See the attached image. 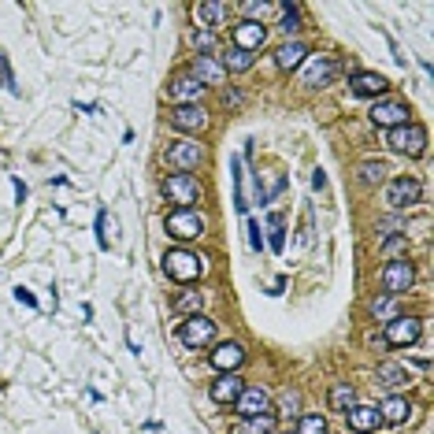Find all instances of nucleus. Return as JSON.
<instances>
[{
	"instance_id": "nucleus-6",
	"label": "nucleus",
	"mask_w": 434,
	"mask_h": 434,
	"mask_svg": "<svg viewBox=\"0 0 434 434\" xmlns=\"http://www.w3.org/2000/svg\"><path fill=\"white\" fill-rule=\"evenodd\" d=\"M164 160L171 164V167H178L182 175H190L193 167H201V160H204V149L197 141H190V138H175L164 149Z\"/></svg>"
},
{
	"instance_id": "nucleus-35",
	"label": "nucleus",
	"mask_w": 434,
	"mask_h": 434,
	"mask_svg": "<svg viewBox=\"0 0 434 434\" xmlns=\"http://www.w3.org/2000/svg\"><path fill=\"white\" fill-rule=\"evenodd\" d=\"M297 434H327V419L320 412H305L297 423Z\"/></svg>"
},
{
	"instance_id": "nucleus-14",
	"label": "nucleus",
	"mask_w": 434,
	"mask_h": 434,
	"mask_svg": "<svg viewBox=\"0 0 434 434\" xmlns=\"http://www.w3.org/2000/svg\"><path fill=\"white\" fill-rule=\"evenodd\" d=\"M338 71H341V63L334 56H315L305 67V86L308 89H323V86H331L338 78Z\"/></svg>"
},
{
	"instance_id": "nucleus-16",
	"label": "nucleus",
	"mask_w": 434,
	"mask_h": 434,
	"mask_svg": "<svg viewBox=\"0 0 434 434\" xmlns=\"http://www.w3.org/2000/svg\"><path fill=\"white\" fill-rule=\"evenodd\" d=\"M349 89H353V97H375V100H383L390 82L379 71H357V74L349 78Z\"/></svg>"
},
{
	"instance_id": "nucleus-8",
	"label": "nucleus",
	"mask_w": 434,
	"mask_h": 434,
	"mask_svg": "<svg viewBox=\"0 0 434 434\" xmlns=\"http://www.w3.org/2000/svg\"><path fill=\"white\" fill-rule=\"evenodd\" d=\"M212 338H216V320H208V315H190L186 323H178V341L186 349H201Z\"/></svg>"
},
{
	"instance_id": "nucleus-28",
	"label": "nucleus",
	"mask_w": 434,
	"mask_h": 434,
	"mask_svg": "<svg viewBox=\"0 0 434 434\" xmlns=\"http://www.w3.org/2000/svg\"><path fill=\"white\" fill-rule=\"evenodd\" d=\"M238 8L249 15V22H264L268 15H275V11H282V4H271V0H242Z\"/></svg>"
},
{
	"instance_id": "nucleus-46",
	"label": "nucleus",
	"mask_w": 434,
	"mask_h": 434,
	"mask_svg": "<svg viewBox=\"0 0 434 434\" xmlns=\"http://www.w3.org/2000/svg\"><path fill=\"white\" fill-rule=\"evenodd\" d=\"M412 364H416V367H419V371H427V367H430V357H416V360H412Z\"/></svg>"
},
{
	"instance_id": "nucleus-44",
	"label": "nucleus",
	"mask_w": 434,
	"mask_h": 434,
	"mask_svg": "<svg viewBox=\"0 0 434 434\" xmlns=\"http://www.w3.org/2000/svg\"><path fill=\"white\" fill-rule=\"evenodd\" d=\"M11 186H15V201L22 204V201H26V182H22V178H15V175H11Z\"/></svg>"
},
{
	"instance_id": "nucleus-24",
	"label": "nucleus",
	"mask_w": 434,
	"mask_h": 434,
	"mask_svg": "<svg viewBox=\"0 0 434 434\" xmlns=\"http://www.w3.org/2000/svg\"><path fill=\"white\" fill-rule=\"evenodd\" d=\"M230 178H234V208L238 216L249 212V197H245V167H242V156H230Z\"/></svg>"
},
{
	"instance_id": "nucleus-21",
	"label": "nucleus",
	"mask_w": 434,
	"mask_h": 434,
	"mask_svg": "<svg viewBox=\"0 0 434 434\" xmlns=\"http://www.w3.org/2000/svg\"><path fill=\"white\" fill-rule=\"evenodd\" d=\"M201 86H219L223 78H227V71L216 63V56H193V71H190Z\"/></svg>"
},
{
	"instance_id": "nucleus-43",
	"label": "nucleus",
	"mask_w": 434,
	"mask_h": 434,
	"mask_svg": "<svg viewBox=\"0 0 434 434\" xmlns=\"http://www.w3.org/2000/svg\"><path fill=\"white\" fill-rule=\"evenodd\" d=\"M282 190H286V178H282V175H279V178H275V182H271V190H264V204H268V201H271V197H279V193H282Z\"/></svg>"
},
{
	"instance_id": "nucleus-9",
	"label": "nucleus",
	"mask_w": 434,
	"mask_h": 434,
	"mask_svg": "<svg viewBox=\"0 0 434 434\" xmlns=\"http://www.w3.org/2000/svg\"><path fill=\"white\" fill-rule=\"evenodd\" d=\"M409 115H412V112H409V104H405V100L383 97V100H375V108H371V123H375V126H383V130H393V126L412 123Z\"/></svg>"
},
{
	"instance_id": "nucleus-25",
	"label": "nucleus",
	"mask_w": 434,
	"mask_h": 434,
	"mask_svg": "<svg viewBox=\"0 0 434 434\" xmlns=\"http://www.w3.org/2000/svg\"><path fill=\"white\" fill-rule=\"evenodd\" d=\"M375 379H379L383 386H390V390H401V386L412 383V379H409V367H401V364H379Z\"/></svg>"
},
{
	"instance_id": "nucleus-3",
	"label": "nucleus",
	"mask_w": 434,
	"mask_h": 434,
	"mask_svg": "<svg viewBox=\"0 0 434 434\" xmlns=\"http://www.w3.org/2000/svg\"><path fill=\"white\" fill-rule=\"evenodd\" d=\"M379 282H383V289L390 297H397V294H409L412 282H416V268H412V260H386V268L379 271Z\"/></svg>"
},
{
	"instance_id": "nucleus-41",
	"label": "nucleus",
	"mask_w": 434,
	"mask_h": 434,
	"mask_svg": "<svg viewBox=\"0 0 434 434\" xmlns=\"http://www.w3.org/2000/svg\"><path fill=\"white\" fill-rule=\"evenodd\" d=\"M401 249H409V238H405V234H397V238H390L386 245H383V253L390 256V260H397V253Z\"/></svg>"
},
{
	"instance_id": "nucleus-19",
	"label": "nucleus",
	"mask_w": 434,
	"mask_h": 434,
	"mask_svg": "<svg viewBox=\"0 0 434 434\" xmlns=\"http://www.w3.org/2000/svg\"><path fill=\"white\" fill-rule=\"evenodd\" d=\"M227 15H230V8L223 4V0H204V4H193V19L201 22L208 34H212L216 26L227 22Z\"/></svg>"
},
{
	"instance_id": "nucleus-42",
	"label": "nucleus",
	"mask_w": 434,
	"mask_h": 434,
	"mask_svg": "<svg viewBox=\"0 0 434 434\" xmlns=\"http://www.w3.org/2000/svg\"><path fill=\"white\" fill-rule=\"evenodd\" d=\"M15 301L26 305V308H41V305H37V294H34V289H26V286H15Z\"/></svg>"
},
{
	"instance_id": "nucleus-38",
	"label": "nucleus",
	"mask_w": 434,
	"mask_h": 434,
	"mask_svg": "<svg viewBox=\"0 0 434 434\" xmlns=\"http://www.w3.org/2000/svg\"><path fill=\"white\" fill-rule=\"evenodd\" d=\"M93 234H97V249H112V242H108V212H97V223H93Z\"/></svg>"
},
{
	"instance_id": "nucleus-1",
	"label": "nucleus",
	"mask_w": 434,
	"mask_h": 434,
	"mask_svg": "<svg viewBox=\"0 0 434 434\" xmlns=\"http://www.w3.org/2000/svg\"><path fill=\"white\" fill-rule=\"evenodd\" d=\"M164 275L171 282H197L204 275V260L190 249H167L164 253Z\"/></svg>"
},
{
	"instance_id": "nucleus-12",
	"label": "nucleus",
	"mask_w": 434,
	"mask_h": 434,
	"mask_svg": "<svg viewBox=\"0 0 434 434\" xmlns=\"http://www.w3.org/2000/svg\"><path fill=\"white\" fill-rule=\"evenodd\" d=\"M230 41H234V48H242V52H256V48H264V41H268V26L242 19L230 30Z\"/></svg>"
},
{
	"instance_id": "nucleus-20",
	"label": "nucleus",
	"mask_w": 434,
	"mask_h": 434,
	"mask_svg": "<svg viewBox=\"0 0 434 434\" xmlns=\"http://www.w3.org/2000/svg\"><path fill=\"white\" fill-rule=\"evenodd\" d=\"M346 416V423L357 430V434H371L383 419H379V409H371V405H353L349 412H341Z\"/></svg>"
},
{
	"instance_id": "nucleus-37",
	"label": "nucleus",
	"mask_w": 434,
	"mask_h": 434,
	"mask_svg": "<svg viewBox=\"0 0 434 434\" xmlns=\"http://www.w3.org/2000/svg\"><path fill=\"white\" fill-rule=\"evenodd\" d=\"M279 412H286V416L301 412V393H297V390H282V393H279Z\"/></svg>"
},
{
	"instance_id": "nucleus-2",
	"label": "nucleus",
	"mask_w": 434,
	"mask_h": 434,
	"mask_svg": "<svg viewBox=\"0 0 434 434\" xmlns=\"http://www.w3.org/2000/svg\"><path fill=\"white\" fill-rule=\"evenodd\" d=\"M164 230L175 242H197L204 234V216L197 208H171L164 216Z\"/></svg>"
},
{
	"instance_id": "nucleus-39",
	"label": "nucleus",
	"mask_w": 434,
	"mask_h": 434,
	"mask_svg": "<svg viewBox=\"0 0 434 434\" xmlns=\"http://www.w3.org/2000/svg\"><path fill=\"white\" fill-rule=\"evenodd\" d=\"M245 230H249V249H256V253H264V230H260L256 219H245Z\"/></svg>"
},
{
	"instance_id": "nucleus-7",
	"label": "nucleus",
	"mask_w": 434,
	"mask_h": 434,
	"mask_svg": "<svg viewBox=\"0 0 434 434\" xmlns=\"http://www.w3.org/2000/svg\"><path fill=\"white\" fill-rule=\"evenodd\" d=\"M419 197H423V186H419V178L401 175V178H393L390 186H386V208H393V212H405V208L419 204Z\"/></svg>"
},
{
	"instance_id": "nucleus-34",
	"label": "nucleus",
	"mask_w": 434,
	"mask_h": 434,
	"mask_svg": "<svg viewBox=\"0 0 434 434\" xmlns=\"http://www.w3.org/2000/svg\"><path fill=\"white\" fill-rule=\"evenodd\" d=\"M275 416L271 412H264V416H253V419H245L242 423V434H275Z\"/></svg>"
},
{
	"instance_id": "nucleus-11",
	"label": "nucleus",
	"mask_w": 434,
	"mask_h": 434,
	"mask_svg": "<svg viewBox=\"0 0 434 434\" xmlns=\"http://www.w3.org/2000/svg\"><path fill=\"white\" fill-rule=\"evenodd\" d=\"M234 412H238L242 419H253V416L271 412V393L264 386H245L238 393V401H234Z\"/></svg>"
},
{
	"instance_id": "nucleus-32",
	"label": "nucleus",
	"mask_w": 434,
	"mask_h": 434,
	"mask_svg": "<svg viewBox=\"0 0 434 434\" xmlns=\"http://www.w3.org/2000/svg\"><path fill=\"white\" fill-rule=\"evenodd\" d=\"M357 175H360L364 186H379V182L386 178V164H383V160H364V164L357 167Z\"/></svg>"
},
{
	"instance_id": "nucleus-30",
	"label": "nucleus",
	"mask_w": 434,
	"mask_h": 434,
	"mask_svg": "<svg viewBox=\"0 0 434 434\" xmlns=\"http://www.w3.org/2000/svg\"><path fill=\"white\" fill-rule=\"evenodd\" d=\"M223 71H230V74H245L249 67H253V52H242V48H230L227 56H223L219 63Z\"/></svg>"
},
{
	"instance_id": "nucleus-13",
	"label": "nucleus",
	"mask_w": 434,
	"mask_h": 434,
	"mask_svg": "<svg viewBox=\"0 0 434 434\" xmlns=\"http://www.w3.org/2000/svg\"><path fill=\"white\" fill-rule=\"evenodd\" d=\"M171 126L182 130V134H201L208 126V112L201 104H178V108L171 112Z\"/></svg>"
},
{
	"instance_id": "nucleus-45",
	"label": "nucleus",
	"mask_w": 434,
	"mask_h": 434,
	"mask_svg": "<svg viewBox=\"0 0 434 434\" xmlns=\"http://www.w3.org/2000/svg\"><path fill=\"white\" fill-rule=\"evenodd\" d=\"M312 190H327V175H323V171H312Z\"/></svg>"
},
{
	"instance_id": "nucleus-18",
	"label": "nucleus",
	"mask_w": 434,
	"mask_h": 434,
	"mask_svg": "<svg viewBox=\"0 0 434 434\" xmlns=\"http://www.w3.org/2000/svg\"><path fill=\"white\" fill-rule=\"evenodd\" d=\"M245 390V379L238 371H227V375H219L212 386H208V393H212V401L216 405H234L238 401V393Z\"/></svg>"
},
{
	"instance_id": "nucleus-29",
	"label": "nucleus",
	"mask_w": 434,
	"mask_h": 434,
	"mask_svg": "<svg viewBox=\"0 0 434 434\" xmlns=\"http://www.w3.org/2000/svg\"><path fill=\"white\" fill-rule=\"evenodd\" d=\"M353 405H357V390H353L349 383H334L331 386V409L334 412H349Z\"/></svg>"
},
{
	"instance_id": "nucleus-17",
	"label": "nucleus",
	"mask_w": 434,
	"mask_h": 434,
	"mask_svg": "<svg viewBox=\"0 0 434 434\" xmlns=\"http://www.w3.org/2000/svg\"><path fill=\"white\" fill-rule=\"evenodd\" d=\"M201 93H204V86L197 82L193 74H175L167 86V97L175 100V108L178 104H201Z\"/></svg>"
},
{
	"instance_id": "nucleus-27",
	"label": "nucleus",
	"mask_w": 434,
	"mask_h": 434,
	"mask_svg": "<svg viewBox=\"0 0 434 434\" xmlns=\"http://www.w3.org/2000/svg\"><path fill=\"white\" fill-rule=\"evenodd\" d=\"M204 294H197V289H186V294L175 297V312H182L190 320V315H204Z\"/></svg>"
},
{
	"instance_id": "nucleus-23",
	"label": "nucleus",
	"mask_w": 434,
	"mask_h": 434,
	"mask_svg": "<svg viewBox=\"0 0 434 434\" xmlns=\"http://www.w3.org/2000/svg\"><path fill=\"white\" fill-rule=\"evenodd\" d=\"M409 412H412V405L405 397H386L383 405H379V419L390 423V427H401L405 419H409Z\"/></svg>"
},
{
	"instance_id": "nucleus-4",
	"label": "nucleus",
	"mask_w": 434,
	"mask_h": 434,
	"mask_svg": "<svg viewBox=\"0 0 434 434\" xmlns=\"http://www.w3.org/2000/svg\"><path fill=\"white\" fill-rule=\"evenodd\" d=\"M164 197L175 208H193L197 201H201V182H197L193 175H167L164 178Z\"/></svg>"
},
{
	"instance_id": "nucleus-40",
	"label": "nucleus",
	"mask_w": 434,
	"mask_h": 434,
	"mask_svg": "<svg viewBox=\"0 0 434 434\" xmlns=\"http://www.w3.org/2000/svg\"><path fill=\"white\" fill-rule=\"evenodd\" d=\"M193 45H197V56H212V52H216V34H208V30H197Z\"/></svg>"
},
{
	"instance_id": "nucleus-36",
	"label": "nucleus",
	"mask_w": 434,
	"mask_h": 434,
	"mask_svg": "<svg viewBox=\"0 0 434 434\" xmlns=\"http://www.w3.org/2000/svg\"><path fill=\"white\" fill-rule=\"evenodd\" d=\"M0 89H8V93H22L19 89V82H15V71H11V63H8V56L0 52Z\"/></svg>"
},
{
	"instance_id": "nucleus-26",
	"label": "nucleus",
	"mask_w": 434,
	"mask_h": 434,
	"mask_svg": "<svg viewBox=\"0 0 434 434\" xmlns=\"http://www.w3.org/2000/svg\"><path fill=\"white\" fill-rule=\"evenodd\" d=\"M264 245L271 249V253H286V219L279 212L268 216V238H264Z\"/></svg>"
},
{
	"instance_id": "nucleus-33",
	"label": "nucleus",
	"mask_w": 434,
	"mask_h": 434,
	"mask_svg": "<svg viewBox=\"0 0 434 434\" xmlns=\"http://www.w3.org/2000/svg\"><path fill=\"white\" fill-rule=\"evenodd\" d=\"M279 15H282V19H279V30H282V34H297V30H301V4L286 0Z\"/></svg>"
},
{
	"instance_id": "nucleus-31",
	"label": "nucleus",
	"mask_w": 434,
	"mask_h": 434,
	"mask_svg": "<svg viewBox=\"0 0 434 434\" xmlns=\"http://www.w3.org/2000/svg\"><path fill=\"white\" fill-rule=\"evenodd\" d=\"M371 315L379 323H390V320H397V297H390V294H379L371 301Z\"/></svg>"
},
{
	"instance_id": "nucleus-22",
	"label": "nucleus",
	"mask_w": 434,
	"mask_h": 434,
	"mask_svg": "<svg viewBox=\"0 0 434 434\" xmlns=\"http://www.w3.org/2000/svg\"><path fill=\"white\" fill-rule=\"evenodd\" d=\"M305 56H308V48L301 41H286V45L275 48V63H279V71H297L301 63H305Z\"/></svg>"
},
{
	"instance_id": "nucleus-5",
	"label": "nucleus",
	"mask_w": 434,
	"mask_h": 434,
	"mask_svg": "<svg viewBox=\"0 0 434 434\" xmlns=\"http://www.w3.org/2000/svg\"><path fill=\"white\" fill-rule=\"evenodd\" d=\"M386 145L393 152H409V156H419L427 149V130L419 123H405V126H393L386 130Z\"/></svg>"
},
{
	"instance_id": "nucleus-10",
	"label": "nucleus",
	"mask_w": 434,
	"mask_h": 434,
	"mask_svg": "<svg viewBox=\"0 0 434 434\" xmlns=\"http://www.w3.org/2000/svg\"><path fill=\"white\" fill-rule=\"evenodd\" d=\"M419 334H423V320H416V315H397L386 323V346H412V341H419Z\"/></svg>"
},
{
	"instance_id": "nucleus-15",
	"label": "nucleus",
	"mask_w": 434,
	"mask_h": 434,
	"mask_svg": "<svg viewBox=\"0 0 434 434\" xmlns=\"http://www.w3.org/2000/svg\"><path fill=\"white\" fill-rule=\"evenodd\" d=\"M208 360H212V367L219 375H227V371H238V367L245 364V349L238 346V341H219V346L208 353Z\"/></svg>"
}]
</instances>
